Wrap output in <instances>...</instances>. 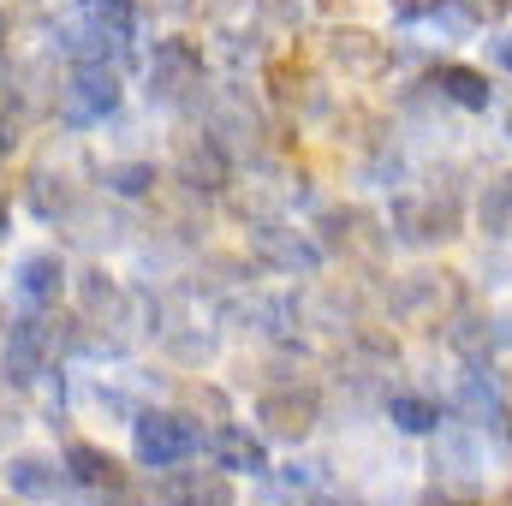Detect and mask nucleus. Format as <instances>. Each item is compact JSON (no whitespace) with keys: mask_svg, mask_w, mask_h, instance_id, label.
Here are the masks:
<instances>
[{"mask_svg":"<svg viewBox=\"0 0 512 506\" xmlns=\"http://www.w3.org/2000/svg\"><path fill=\"white\" fill-rule=\"evenodd\" d=\"M489 60H495V72H507V30L489 36Z\"/></svg>","mask_w":512,"mask_h":506,"instance_id":"2f4dec72","label":"nucleus"},{"mask_svg":"<svg viewBox=\"0 0 512 506\" xmlns=\"http://www.w3.org/2000/svg\"><path fill=\"white\" fill-rule=\"evenodd\" d=\"M203 453V429L185 411H131V459L143 471H167Z\"/></svg>","mask_w":512,"mask_h":506,"instance_id":"39448f33","label":"nucleus"},{"mask_svg":"<svg viewBox=\"0 0 512 506\" xmlns=\"http://www.w3.org/2000/svg\"><path fill=\"white\" fill-rule=\"evenodd\" d=\"M477 227L489 245H507L512 233V191H507V173H495L483 191H477Z\"/></svg>","mask_w":512,"mask_h":506,"instance_id":"b1692460","label":"nucleus"},{"mask_svg":"<svg viewBox=\"0 0 512 506\" xmlns=\"http://www.w3.org/2000/svg\"><path fill=\"white\" fill-rule=\"evenodd\" d=\"M60 471H66V483H78L84 495H114V501H126V489H131L126 465H120L108 447H96V441H72V447L60 453Z\"/></svg>","mask_w":512,"mask_h":506,"instance_id":"4468645a","label":"nucleus"},{"mask_svg":"<svg viewBox=\"0 0 512 506\" xmlns=\"http://www.w3.org/2000/svg\"><path fill=\"white\" fill-rule=\"evenodd\" d=\"M316 423H322V393L316 387H298V381H286V387H268L262 399H256V435L262 441H310L316 435Z\"/></svg>","mask_w":512,"mask_h":506,"instance_id":"1a4fd4ad","label":"nucleus"},{"mask_svg":"<svg viewBox=\"0 0 512 506\" xmlns=\"http://www.w3.org/2000/svg\"><path fill=\"white\" fill-rule=\"evenodd\" d=\"M173 179L191 197H227V185H233V149L215 131H185L173 143Z\"/></svg>","mask_w":512,"mask_h":506,"instance_id":"6e6552de","label":"nucleus"},{"mask_svg":"<svg viewBox=\"0 0 512 506\" xmlns=\"http://www.w3.org/2000/svg\"><path fill=\"white\" fill-rule=\"evenodd\" d=\"M322 48H328V60H334L352 84H376V78L393 72V48H387L370 24H334Z\"/></svg>","mask_w":512,"mask_h":506,"instance_id":"9b49d317","label":"nucleus"},{"mask_svg":"<svg viewBox=\"0 0 512 506\" xmlns=\"http://www.w3.org/2000/svg\"><path fill=\"white\" fill-rule=\"evenodd\" d=\"M387 227H393L387 239H399V245H411V251H435V245L459 239V227H465V203H459L453 185L429 179V185H411V191L393 197Z\"/></svg>","mask_w":512,"mask_h":506,"instance_id":"f257e3e1","label":"nucleus"},{"mask_svg":"<svg viewBox=\"0 0 512 506\" xmlns=\"http://www.w3.org/2000/svg\"><path fill=\"white\" fill-rule=\"evenodd\" d=\"M143 90L155 108H197L209 96V60L185 36H161L143 60Z\"/></svg>","mask_w":512,"mask_h":506,"instance_id":"f03ea898","label":"nucleus"},{"mask_svg":"<svg viewBox=\"0 0 512 506\" xmlns=\"http://www.w3.org/2000/svg\"><path fill=\"white\" fill-rule=\"evenodd\" d=\"M0 36H6V18H0Z\"/></svg>","mask_w":512,"mask_h":506,"instance_id":"f704fd0d","label":"nucleus"},{"mask_svg":"<svg viewBox=\"0 0 512 506\" xmlns=\"http://www.w3.org/2000/svg\"><path fill=\"white\" fill-rule=\"evenodd\" d=\"M387 310H393L399 328H423V334H435V328L453 322V310H465V274H453V268H417V274H399Z\"/></svg>","mask_w":512,"mask_h":506,"instance_id":"7ed1b4c3","label":"nucleus"},{"mask_svg":"<svg viewBox=\"0 0 512 506\" xmlns=\"http://www.w3.org/2000/svg\"><path fill=\"white\" fill-rule=\"evenodd\" d=\"M78 18H90L114 36H137V0H78Z\"/></svg>","mask_w":512,"mask_h":506,"instance_id":"bb28decb","label":"nucleus"},{"mask_svg":"<svg viewBox=\"0 0 512 506\" xmlns=\"http://www.w3.org/2000/svg\"><path fill=\"white\" fill-rule=\"evenodd\" d=\"M6 227H12V215H6V203H0V239H6Z\"/></svg>","mask_w":512,"mask_h":506,"instance_id":"72a5a7b5","label":"nucleus"},{"mask_svg":"<svg viewBox=\"0 0 512 506\" xmlns=\"http://www.w3.org/2000/svg\"><path fill=\"white\" fill-rule=\"evenodd\" d=\"M251 256L268 268V274H316L322 262H328V251L310 239V233H298V227H286V221H251Z\"/></svg>","mask_w":512,"mask_h":506,"instance_id":"9d476101","label":"nucleus"},{"mask_svg":"<svg viewBox=\"0 0 512 506\" xmlns=\"http://www.w3.org/2000/svg\"><path fill=\"white\" fill-rule=\"evenodd\" d=\"M12 149H18V126H12V120L0 114V167L12 161Z\"/></svg>","mask_w":512,"mask_h":506,"instance_id":"7c9ffc66","label":"nucleus"},{"mask_svg":"<svg viewBox=\"0 0 512 506\" xmlns=\"http://www.w3.org/2000/svg\"><path fill=\"white\" fill-rule=\"evenodd\" d=\"M387 6H393V18H399V24H429L447 0H387Z\"/></svg>","mask_w":512,"mask_h":506,"instance_id":"c85d7f7f","label":"nucleus"},{"mask_svg":"<svg viewBox=\"0 0 512 506\" xmlns=\"http://www.w3.org/2000/svg\"><path fill=\"white\" fill-rule=\"evenodd\" d=\"M274 96H280L292 114H322V108H328L322 84H316L304 66H274Z\"/></svg>","mask_w":512,"mask_h":506,"instance_id":"393cba45","label":"nucleus"},{"mask_svg":"<svg viewBox=\"0 0 512 506\" xmlns=\"http://www.w3.org/2000/svg\"><path fill=\"white\" fill-rule=\"evenodd\" d=\"M120 72L114 66H72L66 84L54 90V114L66 120L72 131H90V126H108L120 114Z\"/></svg>","mask_w":512,"mask_h":506,"instance_id":"0eeeda50","label":"nucleus"},{"mask_svg":"<svg viewBox=\"0 0 512 506\" xmlns=\"http://www.w3.org/2000/svg\"><path fill=\"white\" fill-rule=\"evenodd\" d=\"M429 90H435L441 102L465 108V114H489V108L501 102V84H495L489 72L465 66V60H441V66H435V78H429Z\"/></svg>","mask_w":512,"mask_h":506,"instance_id":"6ab92c4d","label":"nucleus"},{"mask_svg":"<svg viewBox=\"0 0 512 506\" xmlns=\"http://www.w3.org/2000/svg\"><path fill=\"white\" fill-rule=\"evenodd\" d=\"M322 233H328V239H316L322 251H364V256H376L387 245L364 209H328V215H322Z\"/></svg>","mask_w":512,"mask_h":506,"instance_id":"4be33fe9","label":"nucleus"},{"mask_svg":"<svg viewBox=\"0 0 512 506\" xmlns=\"http://www.w3.org/2000/svg\"><path fill=\"white\" fill-rule=\"evenodd\" d=\"M197 0H137V12H155V18H185Z\"/></svg>","mask_w":512,"mask_h":506,"instance_id":"c756f323","label":"nucleus"},{"mask_svg":"<svg viewBox=\"0 0 512 506\" xmlns=\"http://www.w3.org/2000/svg\"><path fill=\"white\" fill-rule=\"evenodd\" d=\"M0 483H6L12 501H30V506H48L72 489L66 471H60V459H48V453H12L0 465Z\"/></svg>","mask_w":512,"mask_h":506,"instance_id":"f3484780","label":"nucleus"},{"mask_svg":"<svg viewBox=\"0 0 512 506\" xmlns=\"http://www.w3.org/2000/svg\"><path fill=\"white\" fill-rule=\"evenodd\" d=\"M60 48H66L72 66H114V72H120L131 60V36H114V30H102V24H90V18L66 24V30H60Z\"/></svg>","mask_w":512,"mask_h":506,"instance_id":"aec40b11","label":"nucleus"},{"mask_svg":"<svg viewBox=\"0 0 512 506\" xmlns=\"http://www.w3.org/2000/svg\"><path fill=\"white\" fill-rule=\"evenodd\" d=\"M203 447H209V459L227 471V477H251L262 483L274 465H268V441L256 435L251 423H215V435H203Z\"/></svg>","mask_w":512,"mask_h":506,"instance_id":"2eb2a0df","label":"nucleus"},{"mask_svg":"<svg viewBox=\"0 0 512 506\" xmlns=\"http://www.w3.org/2000/svg\"><path fill=\"white\" fill-rule=\"evenodd\" d=\"M447 346L471 364V370H489L507 358V316H477V310H453L447 322Z\"/></svg>","mask_w":512,"mask_h":506,"instance_id":"dca6fc26","label":"nucleus"},{"mask_svg":"<svg viewBox=\"0 0 512 506\" xmlns=\"http://www.w3.org/2000/svg\"><path fill=\"white\" fill-rule=\"evenodd\" d=\"M6 90H12V72H6V60H0V96H6Z\"/></svg>","mask_w":512,"mask_h":506,"instance_id":"473e14b6","label":"nucleus"},{"mask_svg":"<svg viewBox=\"0 0 512 506\" xmlns=\"http://www.w3.org/2000/svg\"><path fill=\"white\" fill-rule=\"evenodd\" d=\"M239 489L233 477L215 465V471H191L185 465H167V471H149L143 489H126V506H233Z\"/></svg>","mask_w":512,"mask_h":506,"instance_id":"423d86ee","label":"nucleus"},{"mask_svg":"<svg viewBox=\"0 0 512 506\" xmlns=\"http://www.w3.org/2000/svg\"><path fill=\"white\" fill-rule=\"evenodd\" d=\"M155 185H161L155 161H114V167H108V191H114V197H126V203L155 197Z\"/></svg>","mask_w":512,"mask_h":506,"instance_id":"a878e982","label":"nucleus"},{"mask_svg":"<svg viewBox=\"0 0 512 506\" xmlns=\"http://www.w3.org/2000/svg\"><path fill=\"white\" fill-rule=\"evenodd\" d=\"M387 423H393L399 435H435V429L447 423V405H441L435 393L399 387V393H387Z\"/></svg>","mask_w":512,"mask_h":506,"instance_id":"5701e85b","label":"nucleus"},{"mask_svg":"<svg viewBox=\"0 0 512 506\" xmlns=\"http://www.w3.org/2000/svg\"><path fill=\"white\" fill-rule=\"evenodd\" d=\"M483 453H477V441L471 435H459V429H435V477H441V489H453V495H477L483 489Z\"/></svg>","mask_w":512,"mask_h":506,"instance_id":"a211bd4d","label":"nucleus"},{"mask_svg":"<svg viewBox=\"0 0 512 506\" xmlns=\"http://www.w3.org/2000/svg\"><path fill=\"white\" fill-rule=\"evenodd\" d=\"M114 304H120V286H114V274L90 268V274L78 280V310H84L90 322H102V310H114Z\"/></svg>","mask_w":512,"mask_h":506,"instance_id":"cd10ccee","label":"nucleus"},{"mask_svg":"<svg viewBox=\"0 0 512 506\" xmlns=\"http://www.w3.org/2000/svg\"><path fill=\"white\" fill-rule=\"evenodd\" d=\"M453 411H459L471 429L507 441V387H501V376L465 364V376H459V387H453Z\"/></svg>","mask_w":512,"mask_h":506,"instance_id":"f8f14e48","label":"nucleus"},{"mask_svg":"<svg viewBox=\"0 0 512 506\" xmlns=\"http://www.w3.org/2000/svg\"><path fill=\"white\" fill-rule=\"evenodd\" d=\"M12 292H18L24 310H60V298L72 292V274H66L60 251L18 256V262H12Z\"/></svg>","mask_w":512,"mask_h":506,"instance_id":"ddd939ff","label":"nucleus"},{"mask_svg":"<svg viewBox=\"0 0 512 506\" xmlns=\"http://www.w3.org/2000/svg\"><path fill=\"white\" fill-rule=\"evenodd\" d=\"M78 179L72 173H54V167H36L30 179H24V203H30V215L36 221H66V215H78Z\"/></svg>","mask_w":512,"mask_h":506,"instance_id":"412c9836","label":"nucleus"},{"mask_svg":"<svg viewBox=\"0 0 512 506\" xmlns=\"http://www.w3.org/2000/svg\"><path fill=\"white\" fill-rule=\"evenodd\" d=\"M60 358V322L48 310H18L0 334V376L12 387H36Z\"/></svg>","mask_w":512,"mask_h":506,"instance_id":"20e7f679","label":"nucleus"}]
</instances>
